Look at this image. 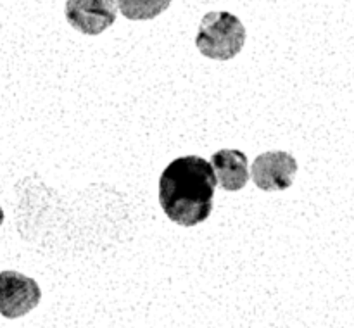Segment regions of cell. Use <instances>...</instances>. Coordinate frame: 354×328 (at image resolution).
Returning a JSON list of instances; mask_svg holds the SVG:
<instances>
[{
    "mask_svg": "<svg viewBox=\"0 0 354 328\" xmlns=\"http://www.w3.org/2000/svg\"><path fill=\"white\" fill-rule=\"evenodd\" d=\"M216 175L209 161L183 155L169 162L159 178V204L180 226H196L211 216Z\"/></svg>",
    "mask_w": 354,
    "mask_h": 328,
    "instance_id": "cell-1",
    "label": "cell"
},
{
    "mask_svg": "<svg viewBox=\"0 0 354 328\" xmlns=\"http://www.w3.org/2000/svg\"><path fill=\"white\" fill-rule=\"evenodd\" d=\"M245 44V28L227 10L207 12L201 19L196 45L203 55L216 61L234 59Z\"/></svg>",
    "mask_w": 354,
    "mask_h": 328,
    "instance_id": "cell-2",
    "label": "cell"
},
{
    "mask_svg": "<svg viewBox=\"0 0 354 328\" xmlns=\"http://www.w3.org/2000/svg\"><path fill=\"white\" fill-rule=\"evenodd\" d=\"M41 290L30 276L17 271H0V314L9 320L24 316L38 306Z\"/></svg>",
    "mask_w": 354,
    "mask_h": 328,
    "instance_id": "cell-3",
    "label": "cell"
},
{
    "mask_svg": "<svg viewBox=\"0 0 354 328\" xmlns=\"http://www.w3.org/2000/svg\"><path fill=\"white\" fill-rule=\"evenodd\" d=\"M297 173V161L292 154L283 151L263 152L251 164V178L263 192L287 190Z\"/></svg>",
    "mask_w": 354,
    "mask_h": 328,
    "instance_id": "cell-4",
    "label": "cell"
},
{
    "mask_svg": "<svg viewBox=\"0 0 354 328\" xmlns=\"http://www.w3.org/2000/svg\"><path fill=\"white\" fill-rule=\"evenodd\" d=\"M118 16L116 0H68L66 19L83 35H100Z\"/></svg>",
    "mask_w": 354,
    "mask_h": 328,
    "instance_id": "cell-5",
    "label": "cell"
},
{
    "mask_svg": "<svg viewBox=\"0 0 354 328\" xmlns=\"http://www.w3.org/2000/svg\"><path fill=\"white\" fill-rule=\"evenodd\" d=\"M209 162L216 175L218 185L227 192H237L244 189L251 180L248 155L237 148H221L211 155Z\"/></svg>",
    "mask_w": 354,
    "mask_h": 328,
    "instance_id": "cell-6",
    "label": "cell"
},
{
    "mask_svg": "<svg viewBox=\"0 0 354 328\" xmlns=\"http://www.w3.org/2000/svg\"><path fill=\"white\" fill-rule=\"evenodd\" d=\"M171 6V0H118L121 14L131 21H149Z\"/></svg>",
    "mask_w": 354,
    "mask_h": 328,
    "instance_id": "cell-7",
    "label": "cell"
},
{
    "mask_svg": "<svg viewBox=\"0 0 354 328\" xmlns=\"http://www.w3.org/2000/svg\"><path fill=\"white\" fill-rule=\"evenodd\" d=\"M2 223H3V209L0 207V224H2Z\"/></svg>",
    "mask_w": 354,
    "mask_h": 328,
    "instance_id": "cell-8",
    "label": "cell"
}]
</instances>
